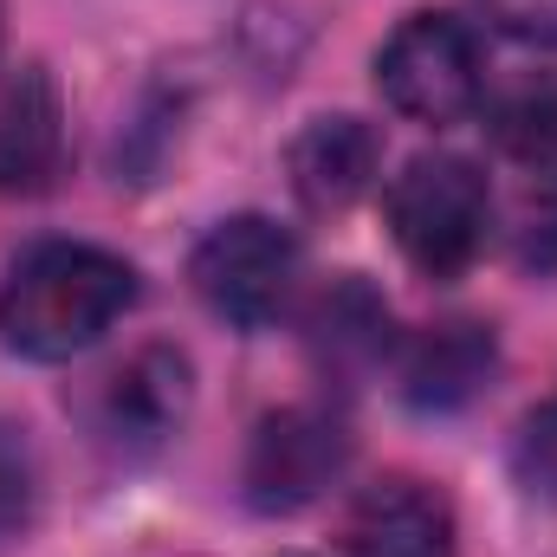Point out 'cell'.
<instances>
[{
    "label": "cell",
    "instance_id": "cell-1",
    "mask_svg": "<svg viewBox=\"0 0 557 557\" xmlns=\"http://www.w3.org/2000/svg\"><path fill=\"white\" fill-rule=\"evenodd\" d=\"M137 305V273L91 240H39L0 278V344L33 363L91 350Z\"/></svg>",
    "mask_w": 557,
    "mask_h": 557
},
{
    "label": "cell",
    "instance_id": "cell-2",
    "mask_svg": "<svg viewBox=\"0 0 557 557\" xmlns=\"http://www.w3.org/2000/svg\"><path fill=\"white\" fill-rule=\"evenodd\" d=\"M389 234L403 260L428 278L467 273L493 234V188L467 156H416L389 182Z\"/></svg>",
    "mask_w": 557,
    "mask_h": 557
},
{
    "label": "cell",
    "instance_id": "cell-3",
    "mask_svg": "<svg viewBox=\"0 0 557 557\" xmlns=\"http://www.w3.org/2000/svg\"><path fill=\"white\" fill-rule=\"evenodd\" d=\"M376 91L409 124L441 131V124L473 117L486 98V52L473 26L454 13H409L376 52Z\"/></svg>",
    "mask_w": 557,
    "mask_h": 557
},
{
    "label": "cell",
    "instance_id": "cell-4",
    "mask_svg": "<svg viewBox=\"0 0 557 557\" xmlns=\"http://www.w3.org/2000/svg\"><path fill=\"white\" fill-rule=\"evenodd\" d=\"M298 267H305V253H298L292 227H278L273 214H234V221L208 227V240L188 260V278L221 324L267 331L273 318H285V305L298 292Z\"/></svg>",
    "mask_w": 557,
    "mask_h": 557
},
{
    "label": "cell",
    "instance_id": "cell-5",
    "mask_svg": "<svg viewBox=\"0 0 557 557\" xmlns=\"http://www.w3.org/2000/svg\"><path fill=\"white\" fill-rule=\"evenodd\" d=\"M350 467V428L331 409H278L247 441V506L253 512H305Z\"/></svg>",
    "mask_w": 557,
    "mask_h": 557
},
{
    "label": "cell",
    "instance_id": "cell-6",
    "mask_svg": "<svg viewBox=\"0 0 557 557\" xmlns=\"http://www.w3.org/2000/svg\"><path fill=\"white\" fill-rule=\"evenodd\" d=\"M188 403H195L188 357L175 344H143L98 383V434H111L131 454H149L188 421Z\"/></svg>",
    "mask_w": 557,
    "mask_h": 557
},
{
    "label": "cell",
    "instance_id": "cell-7",
    "mask_svg": "<svg viewBox=\"0 0 557 557\" xmlns=\"http://www.w3.org/2000/svg\"><path fill=\"white\" fill-rule=\"evenodd\" d=\"M350 557H454V506L409 473L363 486L344 512Z\"/></svg>",
    "mask_w": 557,
    "mask_h": 557
},
{
    "label": "cell",
    "instance_id": "cell-8",
    "mask_svg": "<svg viewBox=\"0 0 557 557\" xmlns=\"http://www.w3.org/2000/svg\"><path fill=\"white\" fill-rule=\"evenodd\" d=\"M65 169V104L46 65H20L0 91V195H46Z\"/></svg>",
    "mask_w": 557,
    "mask_h": 557
},
{
    "label": "cell",
    "instance_id": "cell-9",
    "mask_svg": "<svg viewBox=\"0 0 557 557\" xmlns=\"http://www.w3.org/2000/svg\"><path fill=\"white\" fill-rule=\"evenodd\" d=\"M285 169H292V195L311 214H344L350 201L370 195V182L383 169V137L363 117H344V111L311 117L285 149Z\"/></svg>",
    "mask_w": 557,
    "mask_h": 557
},
{
    "label": "cell",
    "instance_id": "cell-10",
    "mask_svg": "<svg viewBox=\"0 0 557 557\" xmlns=\"http://www.w3.org/2000/svg\"><path fill=\"white\" fill-rule=\"evenodd\" d=\"M493 370H499L493 331L473 318H447V324H428L403 350V396L416 409H460L493 383Z\"/></svg>",
    "mask_w": 557,
    "mask_h": 557
},
{
    "label": "cell",
    "instance_id": "cell-11",
    "mask_svg": "<svg viewBox=\"0 0 557 557\" xmlns=\"http://www.w3.org/2000/svg\"><path fill=\"white\" fill-rule=\"evenodd\" d=\"M305 344H311L324 376H363L389 357V305L376 298L370 278H331L305 318Z\"/></svg>",
    "mask_w": 557,
    "mask_h": 557
},
{
    "label": "cell",
    "instance_id": "cell-12",
    "mask_svg": "<svg viewBox=\"0 0 557 557\" xmlns=\"http://www.w3.org/2000/svg\"><path fill=\"white\" fill-rule=\"evenodd\" d=\"M486 104V131L493 143L525 162V169H557V78L552 72H525L512 85H499Z\"/></svg>",
    "mask_w": 557,
    "mask_h": 557
},
{
    "label": "cell",
    "instance_id": "cell-13",
    "mask_svg": "<svg viewBox=\"0 0 557 557\" xmlns=\"http://www.w3.org/2000/svg\"><path fill=\"white\" fill-rule=\"evenodd\" d=\"M512 260L525 273H557V169H532V182L512 201Z\"/></svg>",
    "mask_w": 557,
    "mask_h": 557
},
{
    "label": "cell",
    "instance_id": "cell-14",
    "mask_svg": "<svg viewBox=\"0 0 557 557\" xmlns=\"http://www.w3.org/2000/svg\"><path fill=\"white\" fill-rule=\"evenodd\" d=\"M512 473L532 499L557 506V396L539 403L532 416L519 421V441H512Z\"/></svg>",
    "mask_w": 557,
    "mask_h": 557
},
{
    "label": "cell",
    "instance_id": "cell-15",
    "mask_svg": "<svg viewBox=\"0 0 557 557\" xmlns=\"http://www.w3.org/2000/svg\"><path fill=\"white\" fill-rule=\"evenodd\" d=\"M486 20L525 46H557V0H480Z\"/></svg>",
    "mask_w": 557,
    "mask_h": 557
}]
</instances>
